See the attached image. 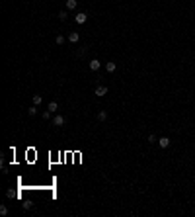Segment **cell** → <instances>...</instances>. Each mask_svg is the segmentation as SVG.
I'll return each mask as SVG.
<instances>
[{
	"mask_svg": "<svg viewBox=\"0 0 195 217\" xmlns=\"http://www.w3.org/2000/svg\"><path fill=\"white\" fill-rule=\"evenodd\" d=\"M0 215H2V217L8 215V208H6V205H0Z\"/></svg>",
	"mask_w": 195,
	"mask_h": 217,
	"instance_id": "cell-15",
	"label": "cell"
},
{
	"mask_svg": "<svg viewBox=\"0 0 195 217\" xmlns=\"http://www.w3.org/2000/svg\"><path fill=\"white\" fill-rule=\"evenodd\" d=\"M47 110H49V112H51V113H57V112H59V104H57V102H49V106H47Z\"/></svg>",
	"mask_w": 195,
	"mask_h": 217,
	"instance_id": "cell-7",
	"label": "cell"
},
{
	"mask_svg": "<svg viewBox=\"0 0 195 217\" xmlns=\"http://www.w3.org/2000/svg\"><path fill=\"white\" fill-rule=\"evenodd\" d=\"M98 119H100V121H106V119H107V112H106V110L98 112Z\"/></svg>",
	"mask_w": 195,
	"mask_h": 217,
	"instance_id": "cell-10",
	"label": "cell"
},
{
	"mask_svg": "<svg viewBox=\"0 0 195 217\" xmlns=\"http://www.w3.org/2000/svg\"><path fill=\"white\" fill-rule=\"evenodd\" d=\"M33 104H35V106H39V104H41V102H43V96H39V94H35V96H33Z\"/></svg>",
	"mask_w": 195,
	"mask_h": 217,
	"instance_id": "cell-11",
	"label": "cell"
},
{
	"mask_svg": "<svg viewBox=\"0 0 195 217\" xmlns=\"http://www.w3.org/2000/svg\"><path fill=\"white\" fill-rule=\"evenodd\" d=\"M53 125H57V127H63V125H65V118H63L60 113H57L55 118H53Z\"/></svg>",
	"mask_w": 195,
	"mask_h": 217,
	"instance_id": "cell-3",
	"label": "cell"
},
{
	"mask_svg": "<svg viewBox=\"0 0 195 217\" xmlns=\"http://www.w3.org/2000/svg\"><path fill=\"white\" fill-rule=\"evenodd\" d=\"M43 119H51V112H49V110L43 112Z\"/></svg>",
	"mask_w": 195,
	"mask_h": 217,
	"instance_id": "cell-17",
	"label": "cell"
},
{
	"mask_svg": "<svg viewBox=\"0 0 195 217\" xmlns=\"http://www.w3.org/2000/svg\"><path fill=\"white\" fill-rule=\"evenodd\" d=\"M28 113H29V115H35V113H37V106L33 104V106H31V108H29V110H28Z\"/></svg>",
	"mask_w": 195,
	"mask_h": 217,
	"instance_id": "cell-14",
	"label": "cell"
},
{
	"mask_svg": "<svg viewBox=\"0 0 195 217\" xmlns=\"http://www.w3.org/2000/svg\"><path fill=\"white\" fill-rule=\"evenodd\" d=\"M65 4H66V10H74L78 6V0H66Z\"/></svg>",
	"mask_w": 195,
	"mask_h": 217,
	"instance_id": "cell-8",
	"label": "cell"
},
{
	"mask_svg": "<svg viewBox=\"0 0 195 217\" xmlns=\"http://www.w3.org/2000/svg\"><path fill=\"white\" fill-rule=\"evenodd\" d=\"M68 18V12H66V10H60L59 12V20H66Z\"/></svg>",
	"mask_w": 195,
	"mask_h": 217,
	"instance_id": "cell-13",
	"label": "cell"
},
{
	"mask_svg": "<svg viewBox=\"0 0 195 217\" xmlns=\"http://www.w3.org/2000/svg\"><path fill=\"white\" fill-rule=\"evenodd\" d=\"M100 66H102V61H98V59H92L90 61V71H100Z\"/></svg>",
	"mask_w": 195,
	"mask_h": 217,
	"instance_id": "cell-5",
	"label": "cell"
},
{
	"mask_svg": "<svg viewBox=\"0 0 195 217\" xmlns=\"http://www.w3.org/2000/svg\"><path fill=\"white\" fill-rule=\"evenodd\" d=\"M74 20H76V24H86V20H88V14H86V12H78V14L74 16Z\"/></svg>",
	"mask_w": 195,
	"mask_h": 217,
	"instance_id": "cell-1",
	"label": "cell"
},
{
	"mask_svg": "<svg viewBox=\"0 0 195 217\" xmlns=\"http://www.w3.org/2000/svg\"><path fill=\"white\" fill-rule=\"evenodd\" d=\"M68 41L70 43H78L80 41V33L78 31H70L68 33Z\"/></svg>",
	"mask_w": 195,
	"mask_h": 217,
	"instance_id": "cell-6",
	"label": "cell"
},
{
	"mask_svg": "<svg viewBox=\"0 0 195 217\" xmlns=\"http://www.w3.org/2000/svg\"><path fill=\"white\" fill-rule=\"evenodd\" d=\"M65 41H66V39L63 37L60 33H59V35H57V37H55V43H57V45H65Z\"/></svg>",
	"mask_w": 195,
	"mask_h": 217,
	"instance_id": "cell-12",
	"label": "cell"
},
{
	"mask_svg": "<svg viewBox=\"0 0 195 217\" xmlns=\"http://www.w3.org/2000/svg\"><path fill=\"white\" fill-rule=\"evenodd\" d=\"M115 69H117L115 63H106V71L107 72H115Z\"/></svg>",
	"mask_w": 195,
	"mask_h": 217,
	"instance_id": "cell-9",
	"label": "cell"
},
{
	"mask_svg": "<svg viewBox=\"0 0 195 217\" xmlns=\"http://www.w3.org/2000/svg\"><path fill=\"white\" fill-rule=\"evenodd\" d=\"M148 143H158V137L154 135V133H152V135H148Z\"/></svg>",
	"mask_w": 195,
	"mask_h": 217,
	"instance_id": "cell-16",
	"label": "cell"
},
{
	"mask_svg": "<svg viewBox=\"0 0 195 217\" xmlns=\"http://www.w3.org/2000/svg\"><path fill=\"white\" fill-rule=\"evenodd\" d=\"M158 147H160V149H168V147H170V139H168V137H160V139H158Z\"/></svg>",
	"mask_w": 195,
	"mask_h": 217,
	"instance_id": "cell-4",
	"label": "cell"
},
{
	"mask_svg": "<svg viewBox=\"0 0 195 217\" xmlns=\"http://www.w3.org/2000/svg\"><path fill=\"white\" fill-rule=\"evenodd\" d=\"M94 94H96L98 98H103V96L107 94V86H96V90H94Z\"/></svg>",
	"mask_w": 195,
	"mask_h": 217,
	"instance_id": "cell-2",
	"label": "cell"
}]
</instances>
